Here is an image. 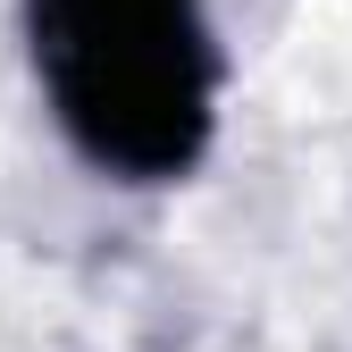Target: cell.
Masks as SVG:
<instances>
[{"label":"cell","instance_id":"cell-1","mask_svg":"<svg viewBox=\"0 0 352 352\" xmlns=\"http://www.w3.org/2000/svg\"><path fill=\"white\" fill-rule=\"evenodd\" d=\"M34 67L59 126L126 176H176L210 135V42L193 0H34Z\"/></svg>","mask_w":352,"mask_h":352}]
</instances>
